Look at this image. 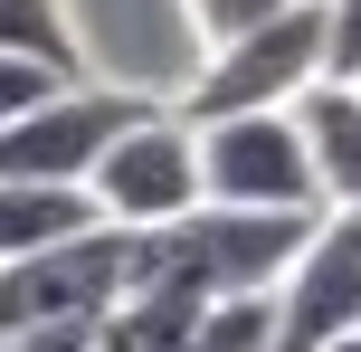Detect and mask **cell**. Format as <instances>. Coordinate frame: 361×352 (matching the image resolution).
<instances>
[{
    "mask_svg": "<svg viewBox=\"0 0 361 352\" xmlns=\"http://www.w3.org/2000/svg\"><path fill=\"white\" fill-rule=\"evenodd\" d=\"M190 352H276V296H228L200 315Z\"/></svg>",
    "mask_w": 361,
    "mask_h": 352,
    "instance_id": "8fae6325",
    "label": "cell"
},
{
    "mask_svg": "<svg viewBox=\"0 0 361 352\" xmlns=\"http://www.w3.org/2000/svg\"><path fill=\"white\" fill-rule=\"evenodd\" d=\"M324 76L361 86V0H324Z\"/></svg>",
    "mask_w": 361,
    "mask_h": 352,
    "instance_id": "5bb4252c",
    "label": "cell"
},
{
    "mask_svg": "<svg viewBox=\"0 0 361 352\" xmlns=\"http://www.w3.org/2000/svg\"><path fill=\"white\" fill-rule=\"evenodd\" d=\"M295 124H305V152L324 171V210H361V86H343V76L305 86Z\"/></svg>",
    "mask_w": 361,
    "mask_h": 352,
    "instance_id": "52a82bcc",
    "label": "cell"
},
{
    "mask_svg": "<svg viewBox=\"0 0 361 352\" xmlns=\"http://www.w3.org/2000/svg\"><path fill=\"white\" fill-rule=\"evenodd\" d=\"M324 352H361V334H343V343H324Z\"/></svg>",
    "mask_w": 361,
    "mask_h": 352,
    "instance_id": "2e32d148",
    "label": "cell"
},
{
    "mask_svg": "<svg viewBox=\"0 0 361 352\" xmlns=\"http://www.w3.org/2000/svg\"><path fill=\"white\" fill-rule=\"evenodd\" d=\"M124 296V229H86L67 248L0 267V343H38V334H76Z\"/></svg>",
    "mask_w": 361,
    "mask_h": 352,
    "instance_id": "3957f363",
    "label": "cell"
},
{
    "mask_svg": "<svg viewBox=\"0 0 361 352\" xmlns=\"http://www.w3.org/2000/svg\"><path fill=\"white\" fill-rule=\"evenodd\" d=\"M0 57H38V67H57V76H86L67 0H0Z\"/></svg>",
    "mask_w": 361,
    "mask_h": 352,
    "instance_id": "30bf717a",
    "label": "cell"
},
{
    "mask_svg": "<svg viewBox=\"0 0 361 352\" xmlns=\"http://www.w3.org/2000/svg\"><path fill=\"white\" fill-rule=\"evenodd\" d=\"M305 86H324V0H295L286 19H267L238 48H209L200 86L180 95L190 124H219V114H286Z\"/></svg>",
    "mask_w": 361,
    "mask_h": 352,
    "instance_id": "6da1fadb",
    "label": "cell"
},
{
    "mask_svg": "<svg viewBox=\"0 0 361 352\" xmlns=\"http://www.w3.org/2000/svg\"><path fill=\"white\" fill-rule=\"evenodd\" d=\"M200 181H209V210H324V171L305 152L295 105L200 124Z\"/></svg>",
    "mask_w": 361,
    "mask_h": 352,
    "instance_id": "5b68a950",
    "label": "cell"
},
{
    "mask_svg": "<svg viewBox=\"0 0 361 352\" xmlns=\"http://www.w3.org/2000/svg\"><path fill=\"white\" fill-rule=\"evenodd\" d=\"M67 86H86V76H57V67H38V57H0V124L38 114L48 95H67Z\"/></svg>",
    "mask_w": 361,
    "mask_h": 352,
    "instance_id": "4fadbf2b",
    "label": "cell"
},
{
    "mask_svg": "<svg viewBox=\"0 0 361 352\" xmlns=\"http://www.w3.org/2000/svg\"><path fill=\"white\" fill-rule=\"evenodd\" d=\"M143 95H124V86H67V95H48L38 114H19V124H0V181H57V190H86L95 181V162H105L114 143H124L133 124H143Z\"/></svg>",
    "mask_w": 361,
    "mask_h": 352,
    "instance_id": "277c9868",
    "label": "cell"
},
{
    "mask_svg": "<svg viewBox=\"0 0 361 352\" xmlns=\"http://www.w3.org/2000/svg\"><path fill=\"white\" fill-rule=\"evenodd\" d=\"M361 334V210H324L314 248L276 286V352H324Z\"/></svg>",
    "mask_w": 361,
    "mask_h": 352,
    "instance_id": "8992f818",
    "label": "cell"
},
{
    "mask_svg": "<svg viewBox=\"0 0 361 352\" xmlns=\"http://www.w3.org/2000/svg\"><path fill=\"white\" fill-rule=\"evenodd\" d=\"M86 200L105 210V229H171V219H190V210H209V181H200V124L152 105L143 124L95 162Z\"/></svg>",
    "mask_w": 361,
    "mask_h": 352,
    "instance_id": "7a4b0ae2",
    "label": "cell"
},
{
    "mask_svg": "<svg viewBox=\"0 0 361 352\" xmlns=\"http://www.w3.org/2000/svg\"><path fill=\"white\" fill-rule=\"evenodd\" d=\"M105 229V210L86 190H57V181H0V267L10 257H38V248H67Z\"/></svg>",
    "mask_w": 361,
    "mask_h": 352,
    "instance_id": "ba28073f",
    "label": "cell"
},
{
    "mask_svg": "<svg viewBox=\"0 0 361 352\" xmlns=\"http://www.w3.org/2000/svg\"><path fill=\"white\" fill-rule=\"evenodd\" d=\"M0 352H95V324H76V334H38V343H0Z\"/></svg>",
    "mask_w": 361,
    "mask_h": 352,
    "instance_id": "9a60e30c",
    "label": "cell"
},
{
    "mask_svg": "<svg viewBox=\"0 0 361 352\" xmlns=\"http://www.w3.org/2000/svg\"><path fill=\"white\" fill-rule=\"evenodd\" d=\"M209 305H171V296H114L95 315V352H190Z\"/></svg>",
    "mask_w": 361,
    "mask_h": 352,
    "instance_id": "9c48e42d",
    "label": "cell"
},
{
    "mask_svg": "<svg viewBox=\"0 0 361 352\" xmlns=\"http://www.w3.org/2000/svg\"><path fill=\"white\" fill-rule=\"evenodd\" d=\"M190 10V29L209 38V48H238V38H257L267 19H286L295 0H180Z\"/></svg>",
    "mask_w": 361,
    "mask_h": 352,
    "instance_id": "7c38bea8",
    "label": "cell"
}]
</instances>
